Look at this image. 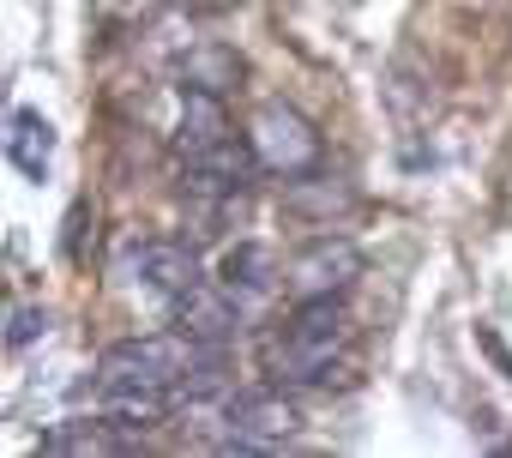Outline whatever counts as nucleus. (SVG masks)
I'll return each mask as SVG.
<instances>
[{
	"label": "nucleus",
	"mask_w": 512,
	"mask_h": 458,
	"mask_svg": "<svg viewBox=\"0 0 512 458\" xmlns=\"http://www.w3.org/2000/svg\"><path fill=\"white\" fill-rule=\"evenodd\" d=\"M344 344H350V314L338 308V296L296 302V314L266 344V374L278 386H314V380L332 374V362H338Z\"/></svg>",
	"instance_id": "1"
},
{
	"label": "nucleus",
	"mask_w": 512,
	"mask_h": 458,
	"mask_svg": "<svg viewBox=\"0 0 512 458\" xmlns=\"http://www.w3.org/2000/svg\"><path fill=\"white\" fill-rule=\"evenodd\" d=\"M205 356H223V350L187 338L181 326L175 332H151V338H127V344L103 350V362H97V398H109V392H163L175 404L181 374L199 368Z\"/></svg>",
	"instance_id": "2"
},
{
	"label": "nucleus",
	"mask_w": 512,
	"mask_h": 458,
	"mask_svg": "<svg viewBox=\"0 0 512 458\" xmlns=\"http://www.w3.org/2000/svg\"><path fill=\"white\" fill-rule=\"evenodd\" d=\"M302 428V410L284 392H235L223 404V452H272Z\"/></svg>",
	"instance_id": "3"
},
{
	"label": "nucleus",
	"mask_w": 512,
	"mask_h": 458,
	"mask_svg": "<svg viewBox=\"0 0 512 458\" xmlns=\"http://www.w3.org/2000/svg\"><path fill=\"white\" fill-rule=\"evenodd\" d=\"M362 278V248L350 236H314L308 248H296V260L284 266V290L290 302H320V296H344Z\"/></svg>",
	"instance_id": "4"
},
{
	"label": "nucleus",
	"mask_w": 512,
	"mask_h": 458,
	"mask_svg": "<svg viewBox=\"0 0 512 458\" xmlns=\"http://www.w3.org/2000/svg\"><path fill=\"white\" fill-rule=\"evenodd\" d=\"M247 145H253V157H260V169H272V175H302V169L320 163V133L290 103H266L260 115H253Z\"/></svg>",
	"instance_id": "5"
},
{
	"label": "nucleus",
	"mask_w": 512,
	"mask_h": 458,
	"mask_svg": "<svg viewBox=\"0 0 512 458\" xmlns=\"http://www.w3.org/2000/svg\"><path fill=\"white\" fill-rule=\"evenodd\" d=\"M115 278H121V284H145V290H157V296H169V302H175V296H187L193 284H205V278H199L193 248H181V242H157V236L133 242V248L121 254Z\"/></svg>",
	"instance_id": "6"
},
{
	"label": "nucleus",
	"mask_w": 512,
	"mask_h": 458,
	"mask_svg": "<svg viewBox=\"0 0 512 458\" xmlns=\"http://www.w3.org/2000/svg\"><path fill=\"white\" fill-rule=\"evenodd\" d=\"M169 314H175V326H181L187 338L217 344V350L241 332V302H235L223 284H217V290H211V284H193L187 296H175V302H169Z\"/></svg>",
	"instance_id": "7"
},
{
	"label": "nucleus",
	"mask_w": 512,
	"mask_h": 458,
	"mask_svg": "<svg viewBox=\"0 0 512 458\" xmlns=\"http://www.w3.org/2000/svg\"><path fill=\"white\" fill-rule=\"evenodd\" d=\"M217 284H223L235 302H266V296L284 284V272H278L272 248H260V242H235V248L223 254V266H217Z\"/></svg>",
	"instance_id": "8"
},
{
	"label": "nucleus",
	"mask_w": 512,
	"mask_h": 458,
	"mask_svg": "<svg viewBox=\"0 0 512 458\" xmlns=\"http://www.w3.org/2000/svg\"><path fill=\"white\" fill-rule=\"evenodd\" d=\"M229 139H235V127H229V115H223V97H217V91H193V85H187V97H181V127H175L181 157L217 151V145H229Z\"/></svg>",
	"instance_id": "9"
},
{
	"label": "nucleus",
	"mask_w": 512,
	"mask_h": 458,
	"mask_svg": "<svg viewBox=\"0 0 512 458\" xmlns=\"http://www.w3.org/2000/svg\"><path fill=\"white\" fill-rule=\"evenodd\" d=\"M7 157L31 181L49 175V163H55V127H49L43 109H13V121H7Z\"/></svg>",
	"instance_id": "10"
},
{
	"label": "nucleus",
	"mask_w": 512,
	"mask_h": 458,
	"mask_svg": "<svg viewBox=\"0 0 512 458\" xmlns=\"http://www.w3.org/2000/svg\"><path fill=\"white\" fill-rule=\"evenodd\" d=\"M284 205H290L296 217H332V211H350V205H356V187L338 181V175L302 169V175H284Z\"/></svg>",
	"instance_id": "11"
},
{
	"label": "nucleus",
	"mask_w": 512,
	"mask_h": 458,
	"mask_svg": "<svg viewBox=\"0 0 512 458\" xmlns=\"http://www.w3.org/2000/svg\"><path fill=\"white\" fill-rule=\"evenodd\" d=\"M115 446H127V434H109V422H73L43 434V452H115Z\"/></svg>",
	"instance_id": "12"
},
{
	"label": "nucleus",
	"mask_w": 512,
	"mask_h": 458,
	"mask_svg": "<svg viewBox=\"0 0 512 458\" xmlns=\"http://www.w3.org/2000/svg\"><path fill=\"white\" fill-rule=\"evenodd\" d=\"M187 85L193 91H223V85H235V61L229 55H193L187 61Z\"/></svg>",
	"instance_id": "13"
},
{
	"label": "nucleus",
	"mask_w": 512,
	"mask_h": 458,
	"mask_svg": "<svg viewBox=\"0 0 512 458\" xmlns=\"http://www.w3.org/2000/svg\"><path fill=\"white\" fill-rule=\"evenodd\" d=\"M49 332V308H13V320H7V350H25V344H37Z\"/></svg>",
	"instance_id": "14"
},
{
	"label": "nucleus",
	"mask_w": 512,
	"mask_h": 458,
	"mask_svg": "<svg viewBox=\"0 0 512 458\" xmlns=\"http://www.w3.org/2000/svg\"><path fill=\"white\" fill-rule=\"evenodd\" d=\"M476 344H482V356H488V362H494V368H500V374L512 380V350L500 344V332H488V326H476Z\"/></svg>",
	"instance_id": "15"
},
{
	"label": "nucleus",
	"mask_w": 512,
	"mask_h": 458,
	"mask_svg": "<svg viewBox=\"0 0 512 458\" xmlns=\"http://www.w3.org/2000/svg\"><path fill=\"white\" fill-rule=\"evenodd\" d=\"M187 7H193V13H229L235 0H187Z\"/></svg>",
	"instance_id": "16"
}]
</instances>
